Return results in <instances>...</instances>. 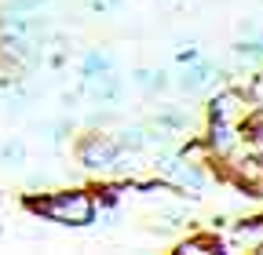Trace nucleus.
I'll use <instances>...</instances> for the list:
<instances>
[{"mask_svg":"<svg viewBox=\"0 0 263 255\" xmlns=\"http://www.w3.org/2000/svg\"><path fill=\"white\" fill-rule=\"evenodd\" d=\"M44 211H48V215H55V219L88 222V215H91V204H88L84 197H62V201H51V204H48Z\"/></svg>","mask_w":263,"mask_h":255,"instance_id":"f257e3e1","label":"nucleus"}]
</instances>
